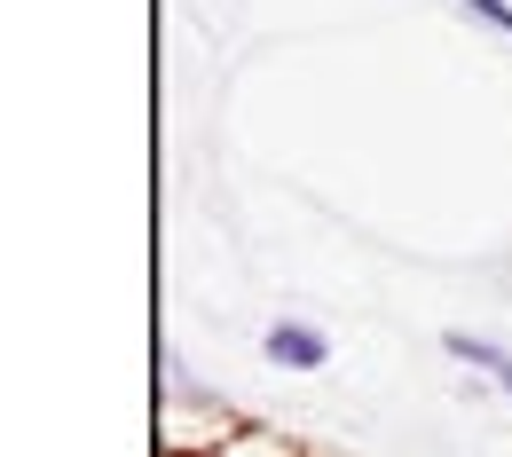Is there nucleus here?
Listing matches in <instances>:
<instances>
[{
  "mask_svg": "<svg viewBox=\"0 0 512 457\" xmlns=\"http://www.w3.org/2000/svg\"><path fill=\"white\" fill-rule=\"evenodd\" d=\"M260 347H268V363H284V371H316L323 355H331V347H323V331H308V324H276Z\"/></svg>",
  "mask_w": 512,
  "mask_h": 457,
  "instance_id": "obj_1",
  "label": "nucleus"
},
{
  "mask_svg": "<svg viewBox=\"0 0 512 457\" xmlns=\"http://www.w3.org/2000/svg\"><path fill=\"white\" fill-rule=\"evenodd\" d=\"M449 355H457V363H473V371H497V379H505V394H512V355H505V347H481V339L449 331Z\"/></svg>",
  "mask_w": 512,
  "mask_h": 457,
  "instance_id": "obj_2",
  "label": "nucleus"
},
{
  "mask_svg": "<svg viewBox=\"0 0 512 457\" xmlns=\"http://www.w3.org/2000/svg\"><path fill=\"white\" fill-rule=\"evenodd\" d=\"M465 8H473L481 24H497V32H512V8H505V0H465Z\"/></svg>",
  "mask_w": 512,
  "mask_h": 457,
  "instance_id": "obj_3",
  "label": "nucleus"
}]
</instances>
